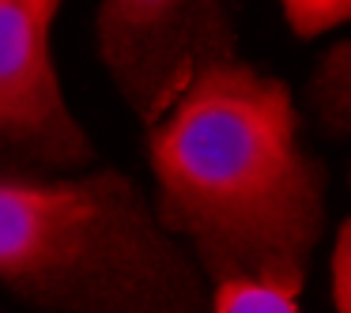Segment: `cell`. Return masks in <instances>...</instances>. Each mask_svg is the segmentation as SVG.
<instances>
[{"instance_id": "1", "label": "cell", "mask_w": 351, "mask_h": 313, "mask_svg": "<svg viewBox=\"0 0 351 313\" xmlns=\"http://www.w3.org/2000/svg\"><path fill=\"white\" fill-rule=\"evenodd\" d=\"M152 208L208 287L302 295L328 219V170L302 144L287 79L242 57L200 72L147 125Z\"/></svg>"}, {"instance_id": "2", "label": "cell", "mask_w": 351, "mask_h": 313, "mask_svg": "<svg viewBox=\"0 0 351 313\" xmlns=\"http://www.w3.org/2000/svg\"><path fill=\"white\" fill-rule=\"evenodd\" d=\"M0 287L34 313H212L204 272L117 166L0 181Z\"/></svg>"}, {"instance_id": "3", "label": "cell", "mask_w": 351, "mask_h": 313, "mask_svg": "<svg viewBox=\"0 0 351 313\" xmlns=\"http://www.w3.org/2000/svg\"><path fill=\"white\" fill-rule=\"evenodd\" d=\"M95 49L147 129L200 72L238 57V0H99Z\"/></svg>"}, {"instance_id": "4", "label": "cell", "mask_w": 351, "mask_h": 313, "mask_svg": "<svg viewBox=\"0 0 351 313\" xmlns=\"http://www.w3.org/2000/svg\"><path fill=\"white\" fill-rule=\"evenodd\" d=\"M61 0H0V181L80 174L99 162L53 64Z\"/></svg>"}, {"instance_id": "5", "label": "cell", "mask_w": 351, "mask_h": 313, "mask_svg": "<svg viewBox=\"0 0 351 313\" xmlns=\"http://www.w3.org/2000/svg\"><path fill=\"white\" fill-rule=\"evenodd\" d=\"M306 106L325 136L351 140V38L328 46L306 79Z\"/></svg>"}, {"instance_id": "6", "label": "cell", "mask_w": 351, "mask_h": 313, "mask_svg": "<svg viewBox=\"0 0 351 313\" xmlns=\"http://www.w3.org/2000/svg\"><path fill=\"white\" fill-rule=\"evenodd\" d=\"M212 313H302L295 295L265 283H223L212 287Z\"/></svg>"}, {"instance_id": "7", "label": "cell", "mask_w": 351, "mask_h": 313, "mask_svg": "<svg viewBox=\"0 0 351 313\" xmlns=\"http://www.w3.org/2000/svg\"><path fill=\"white\" fill-rule=\"evenodd\" d=\"M280 8L295 38H317L351 23V0H280Z\"/></svg>"}, {"instance_id": "8", "label": "cell", "mask_w": 351, "mask_h": 313, "mask_svg": "<svg viewBox=\"0 0 351 313\" xmlns=\"http://www.w3.org/2000/svg\"><path fill=\"white\" fill-rule=\"evenodd\" d=\"M332 302L336 313H351V215L340 223L332 245Z\"/></svg>"}, {"instance_id": "9", "label": "cell", "mask_w": 351, "mask_h": 313, "mask_svg": "<svg viewBox=\"0 0 351 313\" xmlns=\"http://www.w3.org/2000/svg\"><path fill=\"white\" fill-rule=\"evenodd\" d=\"M348 185H351V162H348Z\"/></svg>"}]
</instances>
